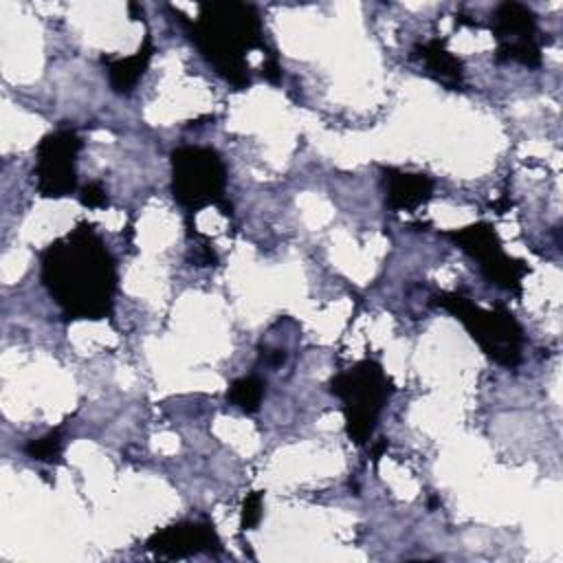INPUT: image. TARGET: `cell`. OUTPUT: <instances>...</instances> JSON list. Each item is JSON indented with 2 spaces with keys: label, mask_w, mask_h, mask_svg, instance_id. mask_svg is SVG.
<instances>
[{
  "label": "cell",
  "mask_w": 563,
  "mask_h": 563,
  "mask_svg": "<svg viewBox=\"0 0 563 563\" xmlns=\"http://www.w3.org/2000/svg\"><path fill=\"white\" fill-rule=\"evenodd\" d=\"M330 394H334L343 405L350 440L354 444H365L372 438L378 416L391 394V380L378 361L363 358L330 380Z\"/></svg>",
  "instance_id": "3957f363"
},
{
  "label": "cell",
  "mask_w": 563,
  "mask_h": 563,
  "mask_svg": "<svg viewBox=\"0 0 563 563\" xmlns=\"http://www.w3.org/2000/svg\"><path fill=\"white\" fill-rule=\"evenodd\" d=\"M152 55H154V44H152V37L147 35L136 53H132L128 57H117V59L103 57L110 88L117 95H130L136 88L139 79L143 77L145 68L150 66Z\"/></svg>",
  "instance_id": "7c38bea8"
},
{
  "label": "cell",
  "mask_w": 563,
  "mask_h": 563,
  "mask_svg": "<svg viewBox=\"0 0 563 563\" xmlns=\"http://www.w3.org/2000/svg\"><path fill=\"white\" fill-rule=\"evenodd\" d=\"M444 235L453 240L466 255L477 260L479 271L490 284L515 295L521 292L523 277L530 273V268L521 260H515L504 251L499 235L488 222H475L462 229L446 231Z\"/></svg>",
  "instance_id": "8992f818"
},
{
  "label": "cell",
  "mask_w": 563,
  "mask_h": 563,
  "mask_svg": "<svg viewBox=\"0 0 563 563\" xmlns=\"http://www.w3.org/2000/svg\"><path fill=\"white\" fill-rule=\"evenodd\" d=\"M433 180L420 172H402L396 167H383L385 205L391 211H416L433 196Z\"/></svg>",
  "instance_id": "30bf717a"
},
{
  "label": "cell",
  "mask_w": 563,
  "mask_h": 563,
  "mask_svg": "<svg viewBox=\"0 0 563 563\" xmlns=\"http://www.w3.org/2000/svg\"><path fill=\"white\" fill-rule=\"evenodd\" d=\"M266 383L260 376H240L231 383L227 398L233 402V407L242 409L244 413H255L262 405Z\"/></svg>",
  "instance_id": "4fadbf2b"
},
{
  "label": "cell",
  "mask_w": 563,
  "mask_h": 563,
  "mask_svg": "<svg viewBox=\"0 0 563 563\" xmlns=\"http://www.w3.org/2000/svg\"><path fill=\"white\" fill-rule=\"evenodd\" d=\"M176 13L207 64L233 88H249L251 68L246 53L264 48L257 9L246 2H209L200 4L196 20H187L180 11Z\"/></svg>",
  "instance_id": "7a4b0ae2"
},
{
  "label": "cell",
  "mask_w": 563,
  "mask_h": 563,
  "mask_svg": "<svg viewBox=\"0 0 563 563\" xmlns=\"http://www.w3.org/2000/svg\"><path fill=\"white\" fill-rule=\"evenodd\" d=\"M40 277L66 319L97 321L114 308L117 264L88 222H79L40 253Z\"/></svg>",
  "instance_id": "6da1fadb"
},
{
  "label": "cell",
  "mask_w": 563,
  "mask_h": 563,
  "mask_svg": "<svg viewBox=\"0 0 563 563\" xmlns=\"http://www.w3.org/2000/svg\"><path fill=\"white\" fill-rule=\"evenodd\" d=\"M435 303L449 310L479 345V350L504 367H517L521 363L523 330L504 306L493 310L479 308L460 292H438Z\"/></svg>",
  "instance_id": "277c9868"
},
{
  "label": "cell",
  "mask_w": 563,
  "mask_h": 563,
  "mask_svg": "<svg viewBox=\"0 0 563 563\" xmlns=\"http://www.w3.org/2000/svg\"><path fill=\"white\" fill-rule=\"evenodd\" d=\"M79 200L88 209H101V207L108 205V194H106V189H103V185L99 180H92V183L81 187Z\"/></svg>",
  "instance_id": "e0dca14e"
},
{
  "label": "cell",
  "mask_w": 563,
  "mask_h": 563,
  "mask_svg": "<svg viewBox=\"0 0 563 563\" xmlns=\"http://www.w3.org/2000/svg\"><path fill=\"white\" fill-rule=\"evenodd\" d=\"M62 449H64V440H62L59 429H55V431L44 433L37 440H31L24 446V453L37 462H55L62 455Z\"/></svg>",
  "instance_id": "5bb4252c"
},
{
  "label": "cell",
  "mask_w": 563,
  "mask_h": 563,
  "mask_svg": "<svg viewBox=\"0 0 563 563\" xmlns=\"http://www.w3.org/2000/svg\"><path fill=\"white\" fill-rule=\"evenodd\" d=\"M490 31L497 40V62H517L528 68L541 66L539 26L530 7L521 2H501L490 18Z\"/></svg>",
  "instance_id": "ba28073f"
},
{
  "label": "cell",
  "mask_w": 563,
  "mask_h": 563,
  "mask_svg": "<svg viewBox=\"0 0 563 563\" xmlns=\"http://www.w3.org/2000/svg\"><path fill=\"white\" fill-rule=\"evenodd\" d=\"M150 550L158 559H187L194 554H216L220 552V537L213 523L205 519H187L156 530L147 541Z\"/></svg>",
  "instance_id": "9c48e42d"
},
{
  "label": "cell",
  "mask_w": 563,
  "mask_h": 563,
  "mask_svg": "<svg viewBox=\"0 0 563 563\" xmlns=\"http://www.w3.org/2000/svg\"><path fill=\"white\" fill-rule=\"evenodd\" d=\"M262 358H264L268 365L277 367V365H282V363L286 361V352H284V350H271V352L262 354Z\"/></svg>",
  "instance_id": "d6986e66"
},
{
  "label": "cell",
  "mask_w": 563,
  "mask_h": 563,
  "mask_svg": "<svg viewBox=\"0 0 563 563\" xmlns=\"http://www.w3.org/2000/svg\"><path fill=\"white\" fill-rule=\"evenodd\" d=\"M169 161L172 194L183 209L196 213L209 205H216L224 216L233 213L231 202L224 198L227 167L213 147L180 145L169 154Z\"/></svg>",
  "instance_id": "5b68a950"
},
{
  "label": "cell",
  "mask_w": 563,
  "mask_h": 563,
  "mask_svg": "<svg viewBox=\"0 0 563 563\" xmlns=\"http://www.w3.org/2000/svg\"><path fill=\"white\" fill-rule=\"evenodd\" d=\"M262 519V493L253 490L244 497V504H242V517H240V526L242 530H251L260 523Z\"/></svg>",
  "instance_id": "2e32d148"
},
{
  "label": "cell",
  "mask_w": 563,
  "mask_h": 563,
  "mask_svg": "<svg viewBox=\"0 0 563 563\" xmlns=\"http://www.w3.org/2000/svg\"><path fill=\"white\" fill-rule=\"evenodd\" d=\"M413 57L422 62L424 73L446 90H460L464 84V64L442 40H427L413 46Z\"/></svg>",
  "instance_id": "8fae6325"
},
{
  "label": "cell",
  "mask_w": 563,
  "mask_h": 563,
  "mask_svg": "<svg viewBox=\"0 0 563 563\" xmlns=\"http://www.w3.org/2000/svg\"><path fill=\"white\" fill-rule=\"evenodd\" d=\"M194 235H196V231H194ZM189 262L194 266H216L218 264V255L213 251V244L205 235H196L194 246L189 249Z\"/></svg>",
  "instance_id": "9a60e30c"
},
{
  "label": "cell",
  "mask_w": 563,
  "mask_h": 563,
  "mask_svg": "<svg viewBox=\"0 0 563 563\" xmlns=\"http://www.w3.org/2000/svg\"><path fill=\"white\" fill-rule=\"evenodd\" d=\"M81 150V139L75 130L62 128L46 136L35 147V189L44 198L70 196L77 187L75 161Z\"/></svg>",
  "instance_id": "52a82bcc"
},
{
  "label": "cell",
  "mask_w": 563,
  "mask_h": 563,
  "mask_svg": "<svg viewBox=\"0 0 563 563\" xmlns=\"http://www.w3.org/2000/svg\"><path fill=\"white\" fill-rule=\"evenodd\" d=\"M262 75H264V79H268V81H273V84L279 81V77H282V66H279V62H277L275 55L268 53L266 62L262 64Z\"/></svg>",
  "instance_id": "ac0fdd59"
}]
</instances>
